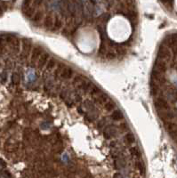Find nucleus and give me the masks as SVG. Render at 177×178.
I'll list each match as a JSON object with an SVG mask.
<instances>
[{
  "mask_svg": "<svg viewBox=\"0 0 177 178\" xmlns=\"http://www.w3.org/2000/svg\"><path fill=\"white\" fill-rule=\"evenodd\" d=\"M111 119L113 120H115V121H118V120H121L124 119V114L122 113V111L120 110H114L112 113H111Z\"/></svg>",
  "mask_w": 177,
  "mask_h": 178,
  "instance_id": "obj_13",
  "label": "nucleus"
},
{
  "mask_svg": "<svg viewBox=\"0 0 177 178\" xmlns=\"http://www.w3.org/2000/svg\"><path fill=\"white\" fill-rule=\"evenodd\" d=\"M2 14H3V10H2V7L0 6V15H2Z\"/></svg>",
  "mask_w": 177,
  "mask_h": 178,
  "instance_id": "obj_34",
  "label": "nucleus"
},
{
  "mask_svg": "<svg viewBox=\"0 0 177 178\" xmlns=\"http://www.w3.org/2000/svg\"><path fill=\"white\" fill-rule=\"evenodd\" d=\"M53 86H54L53 81H52V80H48V81L46 83V85H45V91H46V93L49 92V91L51 90V88L53 87Z\"/></svg>",
  "mask_w": 177,
  "mask_h": 178,
  "instance_id": "obj_27",
  "label": "nucleus"
},
{
  "mask_svg": "<svg viewBox=\"0 0 177 178\" xmlns=\"http://www.w3.org/2000/svg\"><path fill=\"white\" fill-rule=\"evenodd\" d=\"M73 76V70L70 67H64V69L62 70L60 78L62 79H69Z\"/></svg>",
  "mask_w": 177,
  "mask_h": 178,
  "instance_id": "obj_10",
  "label": "nucleus"
},
{
  "mask_svg": "<svg viewBox=\"0 0 177 178\" xmlns=\"http://www.w3.org/2000/svg\"><path fill=\"white\" fill-rule=\"evenodd\" d=\"M130 153L132 156H134V157H137V158H139V157L141 156V153H140V151L137 147H133V148H131L130 149Z\"/></svg>",
  "mask_w": 177,
  "mask_h": 178,
  "instance_id": "obj_26",
  "label": "nucleus"
},
{
  "mask_svg": "<svg viewBox=\"0 0 177 178\" xmlns=\"http://www.w3.org/2000/svg\"><path fill=\"white\" fill-rule=\"evenodd\" d=\"M159 60L165 61V60H168L171 57V53L168 48H166L164 46H161L159 50Z\"/></svg>",
  "mask_w": 177,
  "mask_h": 178,
  "instance_id": "obj_8",
  "label": "nucleus"
},
{
  "mask_svg": "<svg viewBox=\"0 0 177 178\" xmlns=\"http://www.w3.org/2000/svg\"><path fill=\"white\" fill-rule=\"evenodd\" d=\"M67 9L69 14L72 16L75 17L76 16V6H75V3L74 2H67Z\"/></svg>",
  "mask_w": 177,
  "mask_h": 178,
  "instance_id": "obj_14",
  "label": "nucleus"
},
{
  "mask_svg": "<svg viewBox=\"0 0 177 178\" xmlns=\"http://www.w3.org/2000/svg\"><path fill=\"white\" fill-rule=\"evenodd\" d=\"M154 104H155L156 108L158 109L159 111H161V110H169V104H168V102H166L165 99H162V98L156 99L155 102H154Z\"/></svg>",
  "mask_w": 177,
  "mask_h": 178,
  "instance_id": "obj_4",
  "label": "nucleus"
},
{
  "mask_svg": "<svg viewBox=\"0 0 177 178\" xmlns=\"http://www.w3.org/2000/svg\"><path fill=\"white\" fill-rule=\"evenodd\" d=\"M56 66V61L54 59H49L47 64H46V71H51L54 70Z\"/></svg>",
  "mask_w": 177,
  "mask_h": 178,
  "instance_id": "obj_20",
  "label": "nucleus"
},
{
  "mask_svg": "<svg viewBox=\"0 0 177 178\" xmlns=\"http://www.w3.org/2000/svg\"><path fill=\"white\" fill-rule=\"evenodd\" d=\"M105 125H106V119H101V120L98 122V124H97V127H98L99 129L103 128L104 127H105Z\"/></svg>",
  "mask_w": 177,
  "mask_h": 178,
  "instance_id": "obj_29",
  "label": "nucleus"
},
{
  "mask_svg": "<svg viewBox=\"0 0 177 178\" xmlns=\"http://www.w3.org/2000/svg\"><path fill=\"white\" fill-rule=\"evenodd\" d=\"M106 56L109 60H114V59H116V54H115V52L114 51H109L107 52V54H106Z\"/></svg>",
  "mask_w": 177,
  "mask_h": 178,
  "instance_id": "obj_28",
  "label": "nucleus"
},
{
  "mask_svg": "<svg viewBox=\"0 0 177 178\" xmlns=\"http://www.w3.org/2000/svg\"><path fill=\"white\" fill-rule=\"evenodd\" d=\"M35 3L31 1H25L22 5V12L24 15L28 19L33 18L34 14H36V6H34Z\"/></svg>",
  "mask_w": 177,
  "mask_h": 178,
  "instance_id": "obj_1",
  "label": "nucleus"
},
{
  "mask_svg": "<svg viewBox=\"0 0 177 178\" xmlns=\"http://www.w3.org/2000/svg\"><path fill=\"white\" fill-rule=\"evenodd\" d=\"M117 133H118V130L114 125H108V127L104 129L103 134H104V137L106 139H110L111 137L115 136Z\"/></svg>",
  "mask_w": 177,
  "mask_h": 178,
  "instance_id": "obj_7",
  "label": "nucleus"
},
{
  "mask_svg": "<svg viewBox=\"0 0 177 178\" xmlns=\"http://www.w3.org/2000/svg\"><path fill=\"white\" fill-rule=\"evenodd\" d=\"M166 64L165 62L162 60H157L155 61V64H154V69L153 70L154 71H157V72H159V73H162V74H164V73L165 72L166 70Z\"/></svg>",
  "mask_w": 177,
  "mask_h": 178,
  "instance_id": "obj_6",
  "label": "nucleus"
},
{
  "mask_svg": "<svg viewBox=\"0 0 177 178\" xmlns=\"http://www.w3.org/2000/svg\"><path fill=\"white\" fill-rule=\"evenodd\" d=\"M0 178H10V174L7 172H3L2 174H0Z\"/></svg>",
  "mask_w": 177,
  "mask_h": 178,
  "instance_id": "obj_30",
  "label": "nucleus"
},
{
  "mask_svg": "<svg viewBox=\"0 0 177 178\" xmlns=\"http://www.w3.org/2000/svg\"><path fill=\"white\" fill-rule=\"evenodd\" d=\"M49 54L47 53H43L42 55L40 56V58L37 61V68L38 70H42L46 64L49 61Z\"/></svg>",
  "mask_w": 177,
  "mask_h": 178,
  "instance_id": "obj_9",
  "label": "nucleus"
},
{
  "mask_svg": "<svg viewBox=\"0 0 177 178\" xmlns=\"http://www.w3.org/2000/svg\"><path fill=\"white\" fill-rule=\"evenodd\" d=\"M115 107H116V103L113 101H109L105 105H104V108H105V110L107 111H112V110L114 111Z\"/></svg>",
  "mask_w": 177,
  "mask_h": 178,
  "instance_id": "obj_21",
  "label": "nucleus"
},
{
  "mask_svg": "<svg viewBox=\"0 0 177 178\" xmlns=\"http://www.w3.org/2000/svg\"><path fill=\"white\" fill-rule=\"evenodd\" d=\"M115 168L118 169V170H120V169H123L125 166H126V160H125L123 158H118L116 160H115Z\"/></svg>",
  "mask_w": 177,
  "mask_h": 178,
  "instance_id": "obj_15",
  "label": "nucleus"
},
{
  "mask_svg": "<svg viewBox=\"0 0 177 178\" xmlns=\"http://www.w3.org/2000/svg\"><path fill=\"white\" fill-rule=\"evenodd\" d=\"M81 99H82L81 95H78V93H76V95H75V101H76V102H79L81 101Z\"/></svg>",
  "mask_w": 177,
  "mask_h": 178,
  "instance_id": "obj_32",
  "label": "nucleus"
},
{
  "mask_svg": "<svg viewBox=\"0 0 177 178\" xmlns=\"http://www.w3.org/2000/svg\"><path fill=\"white\" fill-rule=\"evenodd\" d=\"M43 18H44V13L42 11H37L32 18V20L34 23H38L43 20Z\"/></svg>",
  "mask_w": 177,
  "mask_h": 178,
  "instance_id": "obj_16",
  "label": "nucleus"
},
{
  "mask_svg": "<svg viewBox=\"0 0 177 178\" xmlns=\"http://www.w3.org/2000/svg\"><path fill=\"white\" fill-rule=\"evenodd\" d=\"M136 167L137 169L139 170V172L142 174V175H144L145 174V165L142 161H137L136 162Z\"/></svg>",
  "mask_w": 177,
  "mask_h": 178,
  "instance_id": "obj_22",
  "label": "nucleus"
},
{
  "mask_svg": "<svg viewBox=\"0 0 177 178\" xmlns=\"http://www.w3.org/2000/svg\"><path fill=\"white\" fill-rule=\"evenodd\" d=\"M84 78H85V77H83L82 75H78L77 77H75V78L73 79V82H72V84H73V86L76 87H79L83 82L86 81Z\"/></svg>",
  "mask_w": 177,
  "mask_h": 178,
  "instance_id": "obj_17",
  "label": "nucleus"
},
{
  "mask_svg": "<svg viewBox=\"0 0 177 178\" xmlns=\"http://www.w3.org/2000/svg\"><path fill=\"white\" fill-rule=\"evenodd\" d=\"M54 24V16L52 14H48L44 19V27L47 30H53Z\"/></svg>",
  "mask_w": 177,
  "mask_h": 178,
  "instance_id": "obj_5",
  "label": "nucleus"
},
{
  "mask_svg": "<svg viewBox=\"0 0 177 178\" xmlns=\"http://www.w3.org/2000/svg\"><path fill=\"white\" fill-rule=\"evenodd\" d=\"M113 178H124V177L122 176V175L120 173H116L113 175Z\"/></svg>",
  "mask_w": 177,
  "mask_h": 178,
  "instance_id": "obj_33",
  "label": "nucleus"
},
{
  "mask_svg": "<svg viewBox=\"0 0 177 178\" xmlns=\"http://www.w3.org/2000/svg\"><path fill=\"white\" fill-rule=\"evenodd\" d=\"M32 50V43L29 39H23L22 43V58H28L29 54Z\"/></svg>",
  "mask_w": 177,
  "mask_h": 178,
  "instance_id": "obj_2",
  "label": "nucleus"
},
{
  "mask_svg": "<svg viewBox=\"0 0 177 178\" xmlns=\"http://www.w3.org/2000/svg\"><path fill=\"white\" fill-rule=\"evenodd\" d=\"M125 142H127V144H131L135 142V137H134V134L133 133H128L126 134V136L124 137Z\"/></svg>",
  "mask_w": 177,
  "mask_h": 178,
  "instance_id": "obj_19",
  "label": "nucleus"
},
{
  "mask_svg": "<svg viewBox=\"0 0 177 178\" xmlns=\"http://www.w3.org/2000/svg\"><path fill=\"white\" fill-rule=\"evenodd\" d=\"M84 107L88 110L90 112H93V111H95V104H93V102L89 101V100H86L84 102Z\"/></svg>",
  "mask_w": 177,
  "mask_h": 178,
  "instance_id": "obj_18",
  "label": "nucleus"
},
{
  "mask_svg": "<svg viewBox=\"0 0 177 178\" xmlns=\"http://www.w3.org/2000/svg\"><path fill=\"white\" fill-rule=\"evenodd\" d=\"M43 54V48L40 46H35L32 48V52H31V64H34L37 62L38 59Z\"/></svg>",
  "mask_w": 177,
  "mask_h": 178,
  "instance_id": "obj_3",
  "label": "nucleus"
},
{
  "mask_svg": "<svg viewBox=\"0 0 177 178\" xmlns=\"http://www.w3.org/2000/svg\"><path fill=\"white\" fill-rule=\"evenodd\" d=\"M63 69H64V65L62 64V63H60L57 66V68L55 70V78H60L61 73V71H62V70H63Z\"/></svg>",
  "mask_w": 177,
  "mask_h": 178,
  "instance_id": "obj_25",
  "label": "nucleus"
},
{
  "mask_svg": "<svg viewBox=\"0 0 177 178\" xmlns=\"http://www.w3.org/2000/svg\"><path fill=\"white\" fill-rule=\"evenodd\" d=\"M68 88H63L61 91V95H60V97L61 100H63V101H66L68 99Z\"/></svg>",
  "mask_w": 177,
  "mask_h": 178,
  "instance_id": "obj_24",
  "label": "nucleus"
},
{
  "mask_svg": "<svg viewBox=\"0 0 177 178\" xmlns=\"http://www.w3.org/2000/svg\"><path fill=\"white\" fill-rule=\"evenodd\" d=\"M11 79H12V83L14 84V85H18V84L20 83V75L18 74V73L14 72L12 75Z\"/></svg>",
  "mask_w": 177,
  "mask_h": 178,
  "instance_id": "obj_23",
  "label": "nucleus"
},
{
  "mask_svg": "<svg viewBox=\"0 0 177 178\" xmlns=\"http://www.w3.org/2000/svg\"><path fill=\"white\" fill-rule=\"evenodd\" d=\"M65 103L67 104L68 106L71 107V106H72V104H73V102H72V100H71V98H70V97H69V98L65 101Z\"/></svg>",
  "mask_w": 177,
  "mask_h": 178,
  "instance_id": "obj_31",
  "label": "nucleus"
},
{
  "mask_svg": "<svg viewBox=\"0 0 177 178\" xmlns=\"http://www.w3.org/2000/svg\"><path fill=\"white\" fill-rule=\"evenodd\" d=\"M62 26H63V20H62L61 17L55 15L54 16V29L52 31H57L60 30Z\"/></svg>",
  "mask_w": 177,
  "mask_h": 178,
  "instance_id": "obj_11",
  "label": "nucleus"
},
{
  "mask_svg": "<svg viewBox=\"0 0 177 178\" xmlns=\"http://www.w3.org/2000/svg\"><path fill=\"white\" fill-rule=\"evenodd\" d=\"M95 102H98L99 104H104V105H105V104H106L109 101H110V97L108 96V95H106V93H101L99 96L95 97Z\"/></svg>",
  "mask_w": 177,
  "mask_h": 178,
  "instance_id": "obj_12",
  "label": "nucleus"
}]
</instances>
